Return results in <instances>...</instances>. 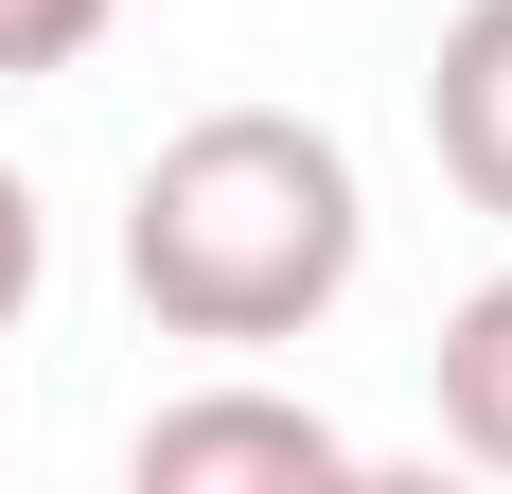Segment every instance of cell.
<instances>
[{"label":"cell","instance_id":"obj_3","mask_svg":"<svg viewBox=\"0 0 512 494\" xmlns=\"http://www.w3.org/2000/svg\"><path fill=\"white\" fill-rule=\"evenodd\" d=\"M424 159L460 177V212L512 230V0H460L424 53Z\"/></svg>","mask_w":512,"mask_h":494},{"label":"cell","instance_id":"obj_5","mask_svg":"<svg viewBox=\"0 0 512 494\" xmlns=\"http://www.w3.org/2000/svg\"><path fill=\"white\" fill-rule=\"evenodd\" d=\"M106 18H124V0H0V89H53Z\"/></svg>","mask_w":512,"mask_h":494},{"label":"cell","instance_id":"obj_6","mask_svg":"<svg viewBox=\"0 0 512 494\" xmlns=\"http://www.w3.org/2000/svg\"><path fill=\"white\" fill-rule=\"evenodd\" d=\"M36 283H53V212H36V177L0 159V336L36 318Z\"/></svg>","mask_w":512,"mask_h":494},{"label":"cell","instance_id":"obj_4","mask_svg":"<svg viewBox=\"0 0 512 494\" xmlns=\"http://www.w3.org/2000/svg\"><path fill=\"white\" fill-rule=\"evenodd\" d=\"M424 389H442V442L477 459V477H512V265L442 318V353H424Z\"/></svg>","mask_w":512,"mask_h":494},{"label":"cell","instance_id":"obj_1","mask_svg":"<svg viewBox=\"0 0 512 494\" xmlns=\"http://www.w3.org/2000/svg\"><path fill=\"white\" fill-rule=\"evenodd\" d=\"M371 265L354 142L301 106H195L177 142L124 177V300L177 353H283L318 336Z\"/></svg>","mask_w":512,"mask_h":494},{"label":"cell","instance_id":"obj_2","mask_svg":"<svg viewBox=\"0 0 512 494\" xmlns=\"http://www.w3.org/2000/svg\"><path fill=\"white\" fill-rule=\"evenodd\" d=\"M124 477L142 494H354V442L318 406H283V389H177L124 442Z\"/></svg>","mask_w":512,"mask_h":494}]
</instances>
